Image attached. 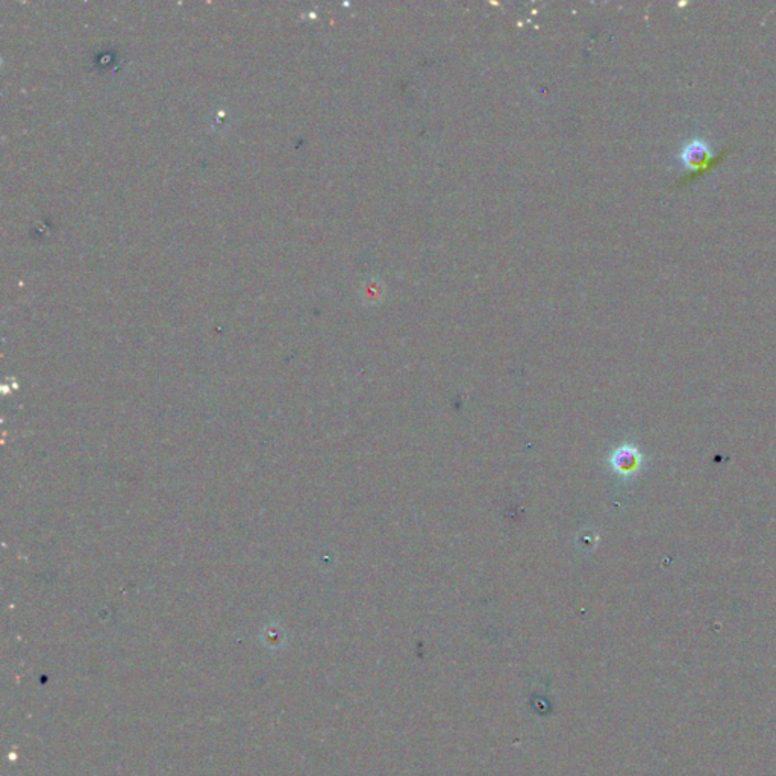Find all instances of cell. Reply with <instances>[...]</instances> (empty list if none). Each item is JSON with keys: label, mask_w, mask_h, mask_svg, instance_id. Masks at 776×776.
<instances>
[{"label": "cell", "mask_w": 776, "mask_h": 776, "mask_svg": "<svg viewBox=\"0 0 776 776\" xmlns=\"http://www.w3.org/2000/svg\"><path fill=\"white\" fill-rule=\"evenodd\" d=\"M710 157H712L710 147L700 140L689 143L681 153L682 165L688 167V169H698V167L704 166Z\"/></svg>", "instance_id": "1"}]
</instances>
